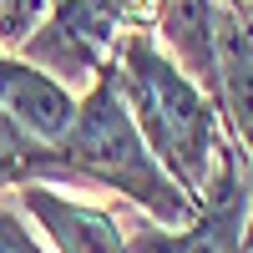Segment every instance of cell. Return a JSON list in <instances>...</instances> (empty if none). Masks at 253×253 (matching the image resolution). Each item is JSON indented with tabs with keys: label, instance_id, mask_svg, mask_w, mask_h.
I'll return each mask as SVG.
<instances>
[{
	"label": "cell",
	"instance_id": "cell-1",
	"mask_svg": "<svg viewBox=\"0 0 253 253\" xmlns=\"http://www.w3.org/2000/svg\"><path fill=\"white\" fill-rule=\"evenodd\" d=\"M101 187L126 203H137L157 228H182L198 213V198L167 177V167L152 157V147L142 142L132 112L117 91L112 61L91 76L86 96L76 107V122L66 126V137L36 142L20 132L5 152H0V187Z\"/></svg>",
	"mask_w": 253,
	"mask_h": 253
},
{
	"label": "cell",
	"instance_id": "cell-2",
	"mask_svg": "<svg viewBox=\"0 0 253 253\" xmlns=\"http://www.w3.org/2000/svg\"><path fill=\"white\" fill-rule=\"evenodd\" d=\"M112 76L152 157L182 193L198 198L228 142L218 101L167 56V46L147 26L122 31V41L112 46Z\"/></svg>",
	"mask_w": 253,
	"mask_h": 253
},
{
	"label": "cell",
	"instance_id": "cell-3",
	"mask_svg": "<svg viewBox=\"0 0 253 253\" xmlns=\"http://www.w3.org/2000/svg\"><path fill=\"white\" fill-rule=\"evenodd\" d=\"M253 198L243 193L238 177V142L228 137L213 162V177L198 193V213L182 228H137L126 233V253H243V228H248Z\"/></svg>",
	"mask_w": 253,
	"mask_h": 253
},
{
	"label": "cell",
	"instance_id": "cell-4",
	"mask_svg": "<svg viewBox=\"0 0 253 253\" xmlns=\"http://www.w3.org/2000/svg\"><path fill=\"white\" fill-rule=\"evenodd\" d=\"M81 96L46 66L26 61L20 51H0V112H5L26 137L56 142L66 137V126L76 122Z\"/></svg>",
	"mask_w": 253,
	"mask_h": 253
},
{
	"label": "cell",
	"instance_id": "cell-5",
	"mask_svg": "<svg viewBox=\"0 0 253 253\" xmlns=\"http://www.w3.org/2000/svg\"><path fill=\"white\" fill-rule=\"evenodd\" d=\"M15 193H20V213L46 233L56 253H126V233L107 208L66 198L51 182H31V187H15Z\"/></svg>",
	"mask_w": 253,
	"mask_h": 253
},
{
	"label": "cell",
	"instance_id": "cell-6",
	"mask_svg": "<svg viewBox=\"0 0 253 253\" xmlns=\"http://www.w3.org/2000/svg\"><path fill=\"white\" fill-rule=\"evenodd\" d=\"M218 112L253 167V15L248 0H218Z\"/></svg>",
	"mask_w": 253,
	"mask_h": 253
},
{
	"label": "cell",
	"instance_id": "cell-7",
	"mask_svg": "<svg viewBox=\"0 0 253 253\" xmlns=\"http://www.w3.org/2000/svg\"><path fill=\"white\" fill-rule=\"evenodd\" d=\"M46 10L51 0H0V51H20Z\"/></svg>",
	"mask_w": 253,
	"mask_h": 253
},
{
	"label": "cell",
	"instance_id": "cell-8",
	"mask_svg": "<svg viewBox=\"0 0 253 253\" xmlns=\"http://www.w3.org/2000/svg\"><path fill=\"white\" fill-rule=\"evenodd\" d=\"M0 253H51L15 208H0Z\"/></svg>",
	"mask_w": 253,
	"mask_h": 253
},
{
	"label": "cell",
	"instance_id": "cell-9",
	"mask_svg": "<svg viewBox=\"0 0 253 253\" xmlns=\"http://www.w3.org/2000/svg\"><path fill=\"white\" fill-rule=\"evenodd\" d=\"M243 253H253V208H248V228H243Z\"/></svg>",
	"mask_w": 253,
	"mask_h": 253
}]
</instances>
